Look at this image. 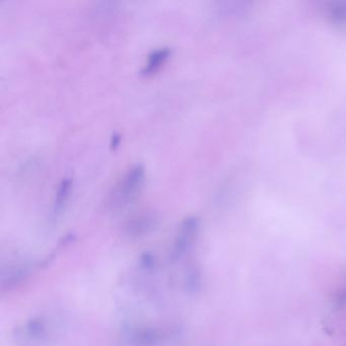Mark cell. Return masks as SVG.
Here are the masks:
<instances>
[{
	"label": "cell",
	"instance_id": "obj_1",
	"mask_svg": "<svg viewBox=\"0 0 346 346\" xmlns=\"http://www.w3.org/2000/svg\"><path fill=\"white\" fill-rule=\"evenodd\" d=\"M146 181V172L140 164L133 165L123 176L114 189L112 203L124 206L131 203L139 195Z\"/></svg>",
	"mask_w": 346,
	"mask_h": 346
},
{
	"label": "cell",
	"instance_id": "obj_2",
	"mask_svg": "<svg viewBox=\"0 0 346 346\" xmlns=\"http://www.w3.org/2000/svg\"><path fill=\"white\" fill-rule=\"evenodd\" d=\"M171 54H172V50L168 47L160 48V49L152 51L148 55L147 62L145 65V67L142 68L141 73L143 75H150L156 73L170 58Z\"/></svg>",
	"mask_w": 346,
	"mask_h": 346
},
{
	"label": "cell",
	"instance_id": "obj_3",
	"mask_svg": "<svg viewBox=\"0 0 346 346\" xmlns=\"http://www.w3.org/2000/svg\"><path fill=\"white\" fill-rule=\"evenodd\" d=\"M71 189H73V181L69 178L63 179L61 184L59 185L58 191L56 193L55 201H54V212L58 213L60 210L63 209L64 205L70 196Z\"/></svg>",
	"mask_w": 346,
	"mask_h": 346
},
{
	"label": "cell",
	"instance_id": "obj_4",
	"mask_svg": "<svg viewBox=\"0 0 346 346\" xmlns=\"http://www.w3.org/2000/svg\"><path fill=\"white\" fill-rule=\"evenodd\" d=\"M119 141H120V136H119V135H115V136L112 138V146H113V147H117L118 145H119Z\"/></svg>",
	"mask_w": 346,
	"mask_h": 346
}]
</instances>
